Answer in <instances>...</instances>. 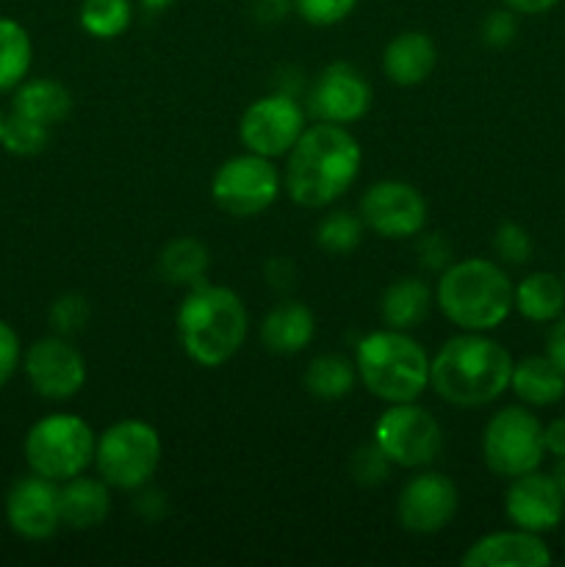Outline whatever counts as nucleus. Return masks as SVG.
<instances>
[{
  "instance_id": "nucleus-48",
  "label": "nucleus",
  "mask_w": 565,
  "mask_h": 567,
  "mask_svg": "<svg viewBox=\"0 0 565 567\" xmlns=\"http://www.w3.org/2000/svg\"><path fill=\"white\" fill-rule=\"evenodd\" d=\"M563 282H565V275H563Z\"/></svg>"
},
{
  "instance_id": "nucleus-42",
  "label": "nucleus",
  "mask_w": 565,
  "mask_h": 567,
  "mask_svg": "<svg viewBox=\"0 0 565 567\" xmlns=\"http://www.w3.org/2000/svg\"><path fill=\"white\" fill-rule=\"evenodd\" d=\"M546 354L552 358V363L565 374V316H559V319L554 321L552 332H548Z\"/></svg>"
},
{
  "instance_id": "nucleus-22",
  "label": "nucleus",
  "mask_w": 565,
  "mask_h": 567,
  "mask_svg": "<svg viewBox=\"0 0 565 567\" xmlns=\"http://www.w3.org/2000/svg\"><path fill=\"white\" fill-rule=\"evenodd\" d=\"M432 302H435V291L421 277H399L380 299L382 324L391 330H415L427 321Z\"/></svg>"
},
{
  "instance_id": "nucleus-28",
  "label": "nucleus",
  "mask_w": 565,
  "mask_h": 567,
  "mask_svg": "<svg viewBox=\"0 0 565 567\" xmlns=\"http://www.w3.org/2000/svg\"><path fill=\"white\" fill-rule=\"evenodd\" d=\"M33 64V42L25 25L0 17V92H14Z\"/></svg>"
},
{
  "instance_id": "nucleus-19",
  "label": "nucleus",
  "mask_w": 565,
  "mask_h": 567,
  "mask_svg": "<svg viewBox=\"0 0 565 567\" xmlns=\"http://www.w3.org/2000/svg\"><path fill=\"white\" fill-rule=\"evenodd\" d=\"M438 48L424 31H402L382 50V72L397 86H419L435 72Z\"/></svg>"
},
{
  "instance_id": "nucleus-10",
  "label": "nucleus",
  "mask_w": 565,
  "mask_h": 567,
  "mask_svg": "<svg viewBox=\"0 0 565 567\" xmlns=\"http://www.w3.org/2000/svg\"><path fill=\"white\" fill-rule=\"evenodd\" d=\"M374 443L399 468H427L443 446L441 424L415 402L388 404L374 424Z\"/></svg>"
},
{
  "instance_id": "nucleus-34",
  "label": "nucleus",
  "mask_w": 565,
  "mask_h": 567,
  "mask_svg": "<svg viewBox=\"0 0 565 567\" xmlns=\"http://www.w3.org/2000/svg\"><path fill=\"white\" fill-rule=\"evenodd\" d=\"M391 465L393 463L380 452L377 443H366V446H360L358 452L349 457V474H352V480L358 482V485L377 487L388 480Z\"/></svg>"
},
{
  "instance_id": "nucleus-47",
  "label": "nucleus",
  "mask_w": 565,
  "mask_h": 567,
  "mask_svg": "<svg viewBox=\"0 0 565 567\" xmlns=\"http://www.w3.org/2000/svg\"><path fill=\"white\" fill-rule=\"evenodd\" d=\"M3 122H6V114H3V109H0V136H3Z\"/></svg>"
},
{
  "instance_id": "nucleus-2",
  "label": "nucleus",
  "mask_w": 565,
  "mask_h": 567,
  "mask_svg": "<svg viewBox=\"0 0 565 567\" xmlns=\"http://www.w3.org/2000/svg\"><path fill=\"white\" fill-rule=\"evenodd\" d=\"M513 358L485 332L449 338L430 360V388L454 408H485L510 388Z\"/></svg>"
},
{
  "instance_id": "nucleus-6",
  "label": "nucleus",
  "mask_w": 565,
  "mask_h": 567,
  "mask_svg": "<svg viewBox=\"0 0 565 567\" xmlns=\"http://www.w3.org/2000/svg\"><path fill=\"white\" fill-rule=\"evenodd\" d=\"M97 435L92 426L72 413H53L39 419L22 441V454L33 474L53 482H66L94 463Z\"/></svg>"
},
{
  "instance_id": "nucleus-14",
  "label": "nucleus",
  "mask_w": 565,
  "mask_h": 567,
  "mask_svg": "<svg viewBox=\"0 0 565 567\" xmlns=\"http://www.w3.org/2000/svg\"><path fill=\"white\" fill-rule=\"evenodd\" d=\"M460 507L458 485L446 474L424 471L404 482L397 498V520L413 535H435L454 520Z\"/></svg>"
},
{
  "instance_id": "nucleus-7",
  "label": "nucleus",
  "mask_w": 565,
  "mask_h": 567,
  "mask_svg": "<svg viewBox=\"0 0 565 567\" xmlns=\"http://www.w3.org/2000/svg\"><path fill=\"white\" fill-rule=\"evenodd\" d=\"M158 430L147 421L125 419L111 424L94 446L100 480L116 491H142L150 485L161 463Z\"/></svg>"
},
{
  "instance_id": "nucleus-37",
  "label": "nucleus",
  "mask_w": 565,
  "mask_h": 567,
  "mask_svg": "<svg viewBox=\"0 0 565 567\" xmlns=\"http://www.w3.org/2000/svg\"><path fill=\"white\" fill-rule=\"evenodd\" d=\"M22 369V343L14 327L0 319V388L11 382V377Z\"/></svg>"
},
{
  "instance_id": "nucleus-1",
  "label": "nucleus",
  "mask_w": 565,
  "mask_h": 567,
  "mask_svg": "<svg viewBox=\"0 0 565 567\" xmlns=\"http://www.w3.org/2000/svg\"><path fill=\"white\" fill-rule=\"evenodd\" d=\"M363 150L347 125L316 122L305 127L291 147L282 172L291 203L319 210L341 199L360 175Z\"/></svg>"
},
{
  "instance_id": "nucleus-21",
  "label": "nucleus",
  "mask_w": 565,
  "mask_h": 567,
  "mask_svg": "<svg viewBox=\"0 0 565 567\" xmlns=\"http://www.w3.org/2000/svg\"><path fill=\"white\" fill-rule=\"evenodd\" d=\"M316 336V319L314 310L302 302H286L275 305L266 313L264 324H260V341L271 354H297L314 341Z\"/></svg>"
},
{
  "instance_id": "nucleus-9",
  "label": "nucleus",
  "mask_w": 565,
  "mask_h": 567,
  "mask_svg": "<svg viewBox=\"0 0 565 567\" xmlns=\"http://www.w3.org/2000/svg\"><path fill=\"white\" fill-rule=\"evenodd\" d=\"M282 175L271 158L264 155L244 153L233 155L225 164L216 169L214 181H210V197L219 205L225 214L238 216V219H249L275 205L280 197Z\"/></svg>"
},
{
  "instance_id": "nucleus-39",
  "label": "nucleus",
  "mask_w": 565,
  "mask_h": 567,
  "mask_svg": "<svg viewBox=\"0 0 565 567\" xmlns=\"http://www.w3.org/2000/svg\"><path fill=\"white\" fill-rule=\"evenodd\" d=\"M294 9L291 0H249V14L260 25H277Z\"/></svg>"
},
{
  "instance_id": "nucleus-23",
  "label": "nucleus",
  "mask_w": 565,
  "mask_h": 567,
  "mask_svg": "<svg viewBox=\"0 0 565 567\" xmlns=\"http://www.w3.org/2000/svg\"><path fill=\"white\" fill-rule=\"evenodd\" d=\"M510 391L526 408H552L565 396V374L552 363L548 354H532L521 363H513Z\"/></svg>"
},
{
  "instance_id": "nucleus-13",
  "label": "nucleus",
  "mask_w": 565,
  "mask_h": 567,
  "mask_svg": "<svg viewBox=\"0 0 565 567\" xmlns=\"http://www.w3.org/2000/svg\"><path fill=\"white\" fill-rule=\"evenodd\" d=\"M360 219L380 238H415L427 225V199L404 181H380L360 197Z\"/></svg>"
},
{
  "instance_id": "nucleus-16",
  "label": "nucleus",
  "mask_w": 565,
  "mask_h": 567,
  "mask_svg": "<svg viewBox=\"0 0 565 567\" xmlns=\"http://www.w3.org/2000/svg\"><path fill=\"white\" fill-rule=\"evenodd\" d=\"M6 520L22 540H50L61 529L59 482L39 474L20 476L6 493Z\"/></svg>"
},
{
  "instance_id": "nucleus-12",
  "label": "nucleus",
  "mask_w": 565,
  "mask_h": 567,
  "mask_svg": "<svg viewBox=\"0 0 565 567\" xmlns=\"http://www.w3.org/2000/svg\"><path fill=\"white\" fill-rule=\"evenodd\" d=\"M22 371L28 385L48 402H66L86 385V358L64 336L33 341L22 352Z\"/></svg>"
},
{
  "instance_id": "nucleus-4",
  "label": "nucleus",
  "mask_w": 565,
  "mask_h": 567,
  "mask_svg": "<svg viewBox=\"0 0 565 567\" xmlns=\"http://www.w3.org/2000/svg\"><path fill=\"white\" fill-rule=\"evenodd\" d=\"M513 293L515 286L502 266L485 258H465L441 271L435 302L460 330L491 332L513 313Z\"/></svg>"
},
{
  "instance_id": "nucleus-27",
  "label": "nucleus",
  "mask_w": 565,
  "mask_h": 567,
  "mask_svg": "<svg viewBox=\"0 0 565 567\" xmlns=\"http://www.w3.org/2000/svg\"><path fill=\"white\" fill-rule=\"evenodd\" d=\"M302 382L305 391L319 402H341L352 393L355 382H358V369H355V360L343 358V354H319L305 369Z\"/></svg>"
},
{
  "instance_id": "nucleus-31",
  "label": "nucleus",
  "mask_w": 565,
  "mask_h": 567,
  "mask_svg": "<svg viewBox=\"0 0 565 567\" xmlns=\"http://www.w3.org/2000/svg\"><path fill=\"white\" fill-rule=\"evenodd\" d=\"M363 219L360 214H349V210H332L316 227V244H319L325 252L343 255L358 249V244L363 241Z\"/></svg>"
},
{
  "instance_id": "nucleus-44",
  "label": "nucleus",
  "mask_w": 565,
  "mask_h": 567,
  "mask_svg": "<svg viewBox=\"0 0 565 567\" xmlns=\"http://www.w3.org/2000/svg\"><path fill=\"white\" fill-rule=\"evenodd\" d=\"M502 3L513 9L515 14H546L559 0H502Z\"/></svg>"
},
{
  "instance_id": "nucleus-5",
  "label": "nucleus",
  "mask_w": 565,
  "mask_h": 567,
  "mask_svg": "<svg viewBox=\"0 0 565 567\" xmlns=\"http://www.w3.org/2000/svg\"><path fill=\"white\" fill-rule=\"evenodd\" d=\"M355 369L366 391L380 402H415L430 388V358L404 330H377L355 347Z\"/></svg>"
},
{
  "instance_id": "nucleus-45",
  "label": "nucleus",
  "mask_w": 565,
  "mask_h": 567,
  "mask_svg": "<svg viewBox=\"0 0 565 567\" xmlns=\"http://www.w3.org/2000/svg\"><path fill=\"white\" fill-rule=\"evenodd\" d=\"M552 476H554V482H557V487L563 491V496H565V457H557V465H554Z\"/></svg>"
},
{
  "instance_id": "nucleus-20",
  "label": "nucleus",
  "mask_w": 565,
  "mask_h": 567,
  "mask_svg": "<svg viewBox=\"0 0 565 567\" xmlns=\"http://www.w3.org/2000/svg\"><path fill=\"white\" fill-rule=\"evenodd\" d=\"M61 524L75 532L97 529L111 513V485L105 480L78 474L59 485Z\"/></svg>"
},
{
  "instance_id": "nucleus-40",
  "label": "nucleus",
  "mask_w": 565,
  "mask_h": 567,
  "mask_svg": "<svg viewBox=\"0 0 565 567\" xmlns=\"http://www.w3.org/2000/svg\"><path fill=\"white\" fill-rule=\"evenodd\" d=\"M266 280L277 293H288L294 288V280H297V269L288 258H271L266 264Z\"/></svg>"
},
{
  "instance_id": "nucleus-15",
  "label": "nucleus",
  "mask_w": 565,
  "mask_h": 567,
  "mask_svg": "<svg viewBox=\"0 0 565 567\" xmlns=\"http://www.w3.org/2000/svg\"><path fill=\"white\" fill-rule=\"evenodd\" d=\"M371 86L358 66L347 61L325 66L308 92V111L316 122L352 125L371 109Z\"/></svg>"
},
{
  "instance_id": "nucleus-17",
  "label": "nucleus",
  "mask_w": 565,
  "mask_h": 567,
  "mask_svg": "<svg viewBox=\"0 0 565 567\" xmlns=\"http://www.w3.org/2000/svg\"><path fill=\"white\" fill-rule=\"evenodd\" d=\"M504 513L510 524L518 529L543 535V532L557 529L559 520L565 518V496L552 474L530 471L510 480L507 493H504Z\"/></svg>"
},
{
  "instance_id": "nucleus-36",
  "label": "nucleus",
  "mask_w": 565,
  "mask_h": 567,
  "mask_svg": "<svg viewBox=\"0 0 565 567\" xmlns=\"http://www.w3.org/2000/svg\"><path fill=\"white\" fill-rule=\"evenodd\" d=\"M482 42L487 44V48H510V44L515 42V37H518V20H515V11L513 9H493L491 14L482 20Z\"/></svg>"
},
{
  "instance_id": "nucleus-38",
  "label": "nucleus",
  "mask_w": 565,
  "mask_h": 567,
  "mask_svg": "<svg viewBox=\"0 0 565 567\" xmlns=\"http://www.w3.org/2000/svg\"><path fill=\"white\" fill-rule=\"evenodd\" d=\"M415 249H419L421 266L430 271H443L449 264H452V247H449V241L441 236V233L424 236Z\"/></svg>"
},
{
  "instance_id": "nucleus-11",
  "label": "nucleus",
  "mask_w": 565,
  "mask_h": 567,
  "mask_svg": "<svg viewBox=\"0 0 565 567\" xmlns=\"http://www.w3.org/2000/svg\"><path fill=\"white\" fill-rule=\"evenodd\" d=\"M305 109L288 92H275L247 105L238 122V138L244 147L264 158H280L291 153L305 133Z\"/></svg>"
},
{
  "instance_id": "nucleus-29",
  "label": "nucleus",
  "mask_w": 565,
  "mask_h": 567,
  "mask_svg": "<svg viewBox=\"0 0 565 567\" xmlns=\"http://www.w3.org/2000/svg\"><path fill=\"white\" fill-rule=\"evenodd\" d=\"M131 0H83L81 28L94 39H116L131 28Z\"/></svg>"
},
{
  "instance_id": "nucleus-46",
  "label": "nucleus",
  "mask_w": 565,
  "mask_h": 567,
  "mask_svg": "<svg viewBox=\"0 0 565 567\" xmlns=\"http://www.w3.org/2000/svg\"><path fill=\"white\" fill-rule=\"evenodd\" d=\"M172 3H175V0H138V6L147 11H164L166 6H172Z\"/></svg>"
},
{
  "instance_id": "nucleus-32",
  "label": "nucleus",
  "mask_w": 565,
  "mask_h": 567,
  "mask_svg": "<svg viewBox=\"0 0 565 567\" xmlns=\"http://www.w3.org/2000/svg\"><path fill=\"white\" fill-rule=\"evenodd\" d=\"M493 252L502 264L507 266H524L530 264L532 252H535V244L526 227L515 225V221H502L493 233Z\"/></svg>"
},
{
  "instance_id": "nucleus-24",
  "label": "nucleus",
  "mask_w": 565,
  "mask_h": 567,
  "mask_svg": "<svg viewBox=\"0 0 565 567\" xmlns=\"http://www.w3.org/2000/svg\"><path fill=\"white\" fill-rule=\"evenodd\" d=\"M11 111L53 127L70 116L72 94L70 89L61 81H55V78H25V81L14 89Z\"/></svg>"
},
{
  "instance_id": "nucleus-18",
  "label": "nucleus",
  "mask_w": 565,
  "mask_h": 567,
  "mask_svg": "<svg viewBox=\"0 0 565 567\" xmlns=\"http://www.w3.org/2000/svg\"><path fill=\"white\" fill-rule=\"evenodd\" d=\"M463 567H546L552 565V551L541 535L524 529L491 532L471 543L463 554Z\"/></svg>"
},
{
  "instance_id": "nucleus-3",
  "label": "nucleus",
  "mask_w": 565,
  "mask_h": 567,
  "mask_svg": "<svg viewBox=\"0 0 565 567\" xmlns=\"http://www.w3.org/2000/svg\"><path fill=\"white\" fill-rule=\"evenodd\" d=\"M249 332L242 297L225 286L188 288L177 310V338L188 358L203 369H219L238 354Z\"/></svg>"
},
{
  "instance_id": "nucleus-25",
  "label": "nucleus",
  "mask_w": 565,
  "mask_h": 567,
  "mask_svg": "<svg viewBox=\"0 0 565 567\" xmlns=\"http://www.w3.org/2000/svg\"><path fill=\"white\" fill-rule=\"evenodd\" d=\"M513 310H518L526 321L552 324L565 310V282L552 271H532L515 286Z\"/></svg>"
},
{
  "instance_id": "nucleus-35",
  "label": "nucleus",
  "mask_w": 565,
  "mask_h": 567,
  "mask_svg": "<svg viewBox=\"0 0 565 567\" xmlns=\"http://www.w3.org/2000/svg\"><path fill=\"white\" fill-rule=\"evenodd\" d=\"M294 11L316 28H330L347 20L358 0H291Z\"/></svg>"
},
{
  "instance_id": "nucleus-41",
  "label": "nucleus",
  "mask_w": 565,
  "mask_h": 567,
  "mask_svg": "<svg viewBox=\"0 0 565 567\" xmlns=\"http://www.w3.org/2000/svg\"><path fill=\"white\" fill-rule=\"evenodd\" d=\"M136 509L147 520H158L166 515V496L161 491H153V487L144 485L142 496L136 498Z\"/></svg>"
},
{
  "instance_id": "nucleus-30",
  "label": "nucleus",
  "mask_w": 565,
  "mask_h": 567,
  "mask_svg": "<svg viewBox=\"0 0 565 567\" xmlns=\"http://www.w3.org/2000/svg\"><path fill=\"white\" fill-rule=\"evenodd\" d=\"M50 131H53V127L11 111V114H6L0 147H3L6 153L17 155V158H33V155L44 153V147L50 144Z\"/></svg>"
},
{
  "instance_id": "nucleus-8",
  "label": "nucleus",
  "mask_w": 565,
  "mask_h": 567,
  "mask_svg": "<svg viewBox=\"0 0 565 567\" xmlns=\"http://www.w3.org/2000/svg\"><path fill=\"white\" fill-rule=\"evenodd\" d=\"M482 457L487 468L504 480H515L541 468L546 446H543V424L537 415L521 404L493 413L482 435Z\"/></svg>"
},
{
  "instance_id": "nucleus-26",
  "label": "nucleus",
  "mask_w": 565,
  "mask_h": 567,
  "mask_svg": "<svg viewBox=\"0 0 565 567\" xmlns=\"http://www.w3.org/2000/svg\"><path fill=\"white\" fill-rule=\"evenodd\" d=\"M210 269V252L203 241L192 236L172 238L158 255V277L170 286L194 288L205 282Z\"/></svg>"
},
{
  "instance_id": "nucleus-43",
  "label": "nucleus",
  "mask_w": 565,
  "mask_h": 567,
  "mask_svg": "<svg viewBox=\"0 0 565 567\" xmlns=\"http://www.w3.org/2000/svg\"><path fill=\"white\" fill-rule=\"evenodd\" d=\"M543 446L552 457H565V419H554L552 424L543 426Z\"/></svg>"
},
{
  "instance_id": "nucleus-33",
  "label": "nucleus",
  "mask_w": 565,
  "mask_h": 567,
  "mask_svg": "<svg viewBox=\"0 0 565 567\" xmlns=\"http://www.w3.org/2000/svg\"><path fill=\"white\" fill-rule=\"evenodd\" d=\"M89 321V302L83 293H61L50 308V327L55 336L72 338L86 327Z\"/></svg>"
}]
</instances>
